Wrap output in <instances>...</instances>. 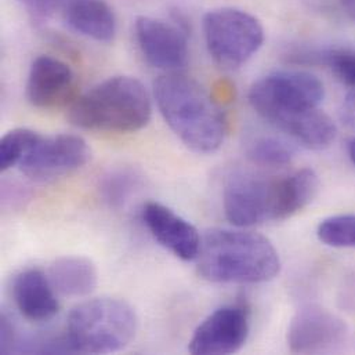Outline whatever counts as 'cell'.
Listing matches in <instances>:
<instances>
[{"label": "cell", "instance_id": "9a60e30c", "mask_svg": "<svg viewBox=\"0 0 355 355\" xmlns=\"http://www.w3.org/2000/svg\"><path fill=\"white\" fill-rule=\"evenodd\" d=\"M62 15L72 31L96 42L110 43L116 35V15L105 0H69Z\"/></svg>", "mask_w": 355, "mask_h": 355}, {"label": "cell", "instance_id": "d6986e66", "mask_svg": "<svg viewBox=\"0 0 355 355\" xmlns=\"http://www.w3.org/2000/svg\"><path fill=\"white\" fill-rule=\"evenodd\" d=\"M297 62L327 65L339 82L355 89V50L349 47H332L296 54Z\"/></svg>", "mask_w": 355, "mask_h": 355}, {"label": "cell", "instance_id": "cb8c5ba5", "mask_svg": "<svg viewBox=\"0 0 355 355\" xmlns=\"http://www.w3.org/2000/svg\"><path fill=\"white\" fill-rule=\"evenodd\" d=\"M1 346L0 350L3 354H8L11 352H17V335L14 331V327L11 325L10 320L7 317H1Z\"/></svg>", "mask_w": 355, "mask_h": 355}, {"label": "cell", "instance_id": "7402d4cb", "mask_svg": "<svg viewBox=\"0 0 355 355\" xmlns=\"http://www.w3.org/2000/svg\"><path fill=\"white\" fill-rule=\"evenodd\" d=\"M140 184V176L129 169H115L108 172L101 180V195L111 206H122L136 191Z\"/></svg>", "mask_w": 355, "mask_h": 355}, {"label": "cell", "instance_id": "ffe728a7", "mask_svg": "<svg viewBox=\"0 0 355 355\" xmlns=\"http://www.w3.org/2000/svg\"><path fill=\"white\" fill-rule=\"evenodd\" d=\"M42 135L26 128H17L7 132L0 140V171L7 172L14 166H19Z\"/></svg>", "mask_w": 355, "mask_h": 355}, {"label": "cell", "instance_id": "52a82bcc", "mask_svg": "<svg viewBox=\"0 0 355 355\" xmlns=\"http://www.w3.org/2000/svg\"><path fill=\"white\" fill-rule=\"evenodd\" d=\"M203 35L209 54L223 68L246 64L264 43V28L257 17L236 7H218L203 17Z\"/></svg>", "mask_w": 355, "mask_h": 355}, {"label": "cell", "instance_id": "e0dca14e", "mask_svg": "<svg viewBox=\"0 0 355 355\" xmlns=\"http://www.w3.org/2000/svg\"><path fill=\"white\" fill-rule=\"evenodd\" d=\"M292 141L311 151L329 148L338 137V126L321 108L310 110L286 122L281 129Z\"/></svg>", "mask_w": 355, "mask_h": 355}, {"label": "cell", "instance_id": "30bf717a", "mask_svg": "<svg viewBox=\"0 0 355 355\" xmlns=\"http://www.w3.org/2000/svg\"><path fill=\"white\" fill-rule=\"evenodd\" d=\"M249 332L248 309L242 304L223 306L198 325L188 352L195 355L232 354L245 346Z\"/></svg>", "mask_w": 355, "mask_h": 355}, {"label": "cell", "instance_id": "7c38bea8", "mask_svg": "<svg viewBox=\"0 0 355 355\" xmlns=\"http://www.w3.org/2000/svg\"><path fill=\"white\" fill-rule=\"evenodd\" d=\"M75 93V75L69 65L51 55L33 60L28 80V101L39 110H54L71 104Z\"/></svg>", "mask_w": 355, "mask_h": 355}, {"label": "cell", "instance_id": "277c9868", "mask_svg": "<svg viewBox=\"0 0 355 355\" xmlns=\"http://www.w3.org/2000/svg\"><path fill=\"white\" fill-rule=\"evenodd\" d=\"M137 324L136 311L125 300L97 297L71 311L65 338L71 353H116L133 340Z\"/></svg>", "mask_w": 355, "mask_h": 355}, {"label": "cell", "instance_id": "8fae6325", "mask_svg": "<svg viewBox=\"0 0 355 355\" xmlns=\"http://www.w3.org/2000/svg\"><path fill=\"white\" fill-rule=\"evenodd\" d=\"M139 47L150 65L165 72H181L189 58L188 29L148 15L135 24Z\"/></svg>", "mask_w": 355, "mask_h": 355}, {"label": "cell", "instance_id": "8992f818", "mask_svg": "<svg viewBox=\"0 0 355 355\" xmlns=\"http://www.w3.org/2000/svg\"><path fill=\"white\" fill-rule=\"evenodd\" d=\"M223 207L227 220L239 228L286 220L292 217L286 178L235 175L224 188Z\"/></svg>", "mask_w": 355, "mask_h": 355}, {"label": "cell", "instance_id": "ba28073f", "mask_svg": "<svg viewBox=\"0 0 355 355\" xmlns=\"http://www.w3.org/2000/svg\"><path fill=\"white\" fill-rule=\"evenodd\" d=\"M90 159L92 150L80 136H42L18 168L26 178L43 182L67 176Z\"/></svg>", "mask_w": 355, "mask_h": 355}, {"label": "cell", "instance_id": "4316f807", "mask_svg": "<svg viewBox=\"0 0 355 355\" xmlns=\"http://www.w3.org/2000/svg\"><path fill=\"white\" fill-rule=\"evenodd\" d=\"M347 154H349V158L350 161L353 162V165L355 166V137H353L349 144H347Z\"/></svg>", "mask_w": 355, "mask_h": 355}, {"label": "cell", "instance_id": "2e32d148", "mask_svg": "<svg viewBox=\"0 0 355 355\" xmlns=\"http://www.w3.org/2000/svg\"><path fill=\"white\" fill-rule=\"evenodd\" d=\"M47 275L58 293L71 297L89 296L98 282L94 263L83 256H64L54 260Z\"/></svg>", "mask_w": 355, "mask_h": 355}, {"label": "cell", "instance_id": "7a4b0ae2", "mask_svg": "<svg viewBox=\"0 0 355 355\" xmlns=\"http://www.w3.org/2000/svg\"><path fill=\"white\" fill-rule=\"evenodd\" d=\"M154 97L171 130L198 154H213L224 143L227 122L209 93L181 72H166L154 83Z\"/></svg>", "mask_w": 355, "mask_h": 355}, {"label": "cell", "instance_id": "44dd1931", "mask_svg": "<svg viewBox=\"0 0 355 355\" xmlns=\"http://www.w3.org/2000/svg\"><path fill=\"white\" fill-rule=\"evenodd\" d=\"M317 236L331 248L355 249V214H336L322 220Z\"/></svg>", "mask_w": 355, "mask_h": 355}, {"label": "cell", "instance_id": "4fadbf2b", "mask_svg": "<svg viewBox=\"0 0 355 355\" xmlns=\"http://www.w3.org/2000/svg\"><path fill=\"white\" fill-rule=\"evenodd\" d=\"M141 214L146 227L159 245L184 261L196 260L202 236L188 220L159 202H147Z\"/></svg>", "mask_w": 355, "mask_h": 355}, {"label": "cell", "instance_id": "ac0fdd59", "mask_svg": "<svg viewBox=\"0 0 355 355\" xmlns=\"http://www.w3.org/2000/svg\"><path fill=\"white\" fill-rule=\"evenodd\" d=\"M245 153L252 164L271 169L285 168L296 157V150L289 141L271 135L252 137L246 143Z\"/></svg>", "mask_w": 355, "mask_h": 355}, {"label": "cell", "instance_id": "3957f363", "mask_svg": "<svg viewBox=\"0 0 355 355\" xmlns=\"http://www.w3.org/2000/svg\"><path fill=\"white\" fill-rule=\"evenodd\" d=\"M153 116L146 86L133 76L108 78L75 97L68 108L69 122L83 130L136 133Z\"/></svg>", "mask_w": 355, "mask_h": 355}, {"label": "cell", "instance_id": "9c48e42d", "mask_svg": "<svg viewBox=\"0 0 355 355\" xmlns=\"http://www.w3.org/2000/svg\"><path fill=\"white\" fill-rule=\"evenodd\" d=\"M347 324L320 306L302 307L291 321L288 346L293 354H327L340 350L349 339Z\"/></svg>", "mask_w": 355, "mask_h": 355}, {"label": "cell", "instance_id": "603a6c76", "mask_svg": "<svg viewBox=\"0 0 355 355\" xmlns=\"http://www.w3.org/2000/svg\"><path fill=\"white\" fill-rule=\"evenodd\" d=\"M35 19H47L64 10L69 0H18Z\"/></svg>", "mask_w": 355, "mask_h": 355}, {"label": "cell", "instance_id": "484cf974", "mask_svg": "<svg viewBox=\"0 0 355 355\" xmlns=\"http://www.w3.org/2000/svg\"><path fill=\"white\" fill-rule=\"evenodd\" d=\"M342 8L355 24V0H339Z\"/></svg>", "mask_w": 355, "mask_h": 355}, {"label": "cell", "instance_id": "d4e9b609", "mask_svg": "<svg viewBox=\"0 0 355 355\" xmlns=\"http://www.w3.org/2000/svg\"><path fill=\"white\" fill-rule=\"evenodd\" d=\"M340 121L343 122V125L355 132V89H352L340 107Z\"/></svg>", "mask_w": 355, "mask_h": 355}, {"label": "cell", "instance_id": "5b68a950", "mask_svg": "<svg viewBox=\"0 0 355 355\" xmlns=\"http://www.w3.org/2000/svg\"><path fill=\"white\" fill-rule=\"evenodd\" d=\"M252 108L275 129L310 110L320 108L324 83L306 71H277L256 80L249 90Z\"/></svg>", "mask_w": 355, "mask_h": 355}, {"label": "cell", "instance_id": "5bb4252c", "mask_svg": "<svg viewBox=\"0 0 355 355\" xmlns=\"http://www.w3.org/2000/svg\"><path fill=\"white\" fill-rule=\"evenodd\" d=\"M47 274L37 268L19 272L12 282V299L18 313L31 322L53 320L60 304Z\"/></svg>", "mask_w": 355, "mask_h": 355}, {"label": "cell", "instance_id": "6da1fadb", "mask_svg": "<svg viewBox=\"0 0 355 355\" xmlns=\"http://www.w3.org/2000/svg\"><path fill=\"white\" fill-rule=\"evenodd\" d=\"M199 275L214 284H264L281 271L272 242L252 231L213 228L200 241Z\"/></svg>", "mask_w": 355, "mask_h": 355}]
</instances>
